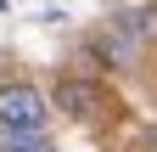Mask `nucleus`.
I'll return each mask as SVG.
<instances>
[{
    "mask_svg": "<svg viewBox=\"0 0 157 152\" xmlns=\"http://www.w3.org/2000/svg\"><path fill=\"white\" fill-rule=\"evenodd\" d=\"M56 102L34 79H6L0 85V130H51Z\"/></svg>",
    "mask_w": 157,
    "mask_h": 152,
    "instance_id": "obj_1",
    "label": "nucleus"
},
{
    "mask_svg": "<svg viewBox=\"0 0 157 152\" xmlns=\"http://www.w3.org/2000/svg\"><path fill=\"white\" fill-rule=\"evenodd\" d=\"M51 102H56V113H62V118H73V124H95V118H107V113H112L107 85H101V79H84V73L56 79Z\"/></svg>",
    "mask_w": 157,
    "mask_h": 152,
    "instance_id": "obj_2",
    "label": "nucleus"
},
{
    "mask_svg": "<svg viewBox=\"0 0 157 152\" xmlns=\"http://www.w3.org/2000/svg\"><path fill=\"white\" fill-rule=\"evenodd\" d=\"M112 34L129 45H157V6H124L112 17Z\"/></svg>",
    "mask_w": 157,
    "mask_h": 152,
    "instance_id": "obj_3",
    "label": "nucleus"
},
{
    "mask_svg": "<svg viewBox=\"0 0 157 152\" xmlns=\"http://www.w3.org/2000/svg\"><path fill=\"white\" fill-rule=\"evenodd\" d=\"M0 152H56L45 130H0Z\"/></svg>",
    "mask_w": 157,
    "mask_h": 152,
    "instance_id": "obj_4",
    "label": "nucleus"
},
{
    "mask_svg": "<svg viewBox=\"0 0 157 152\" xmlns=\"http://www.w3.org/2000/svg\"><path fill=\"white\" fill-rule=\"evenodd\" d=\"M146 152H157V130H151V135H146Z\"/></svg>",
    "mask_w": 157,
    "mask_h": 152,
    "instance_id": "obj_5",
    "label": "nucleus"
}]
</instances>
